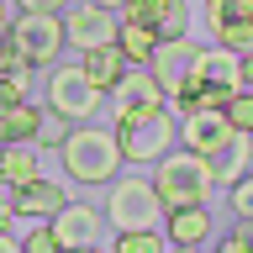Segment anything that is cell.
<instances>
[{
    "instance_id": "6da1fadb",
    "label": "cell",
    "mask_w": 253,
    "mask_h": 253,
    "mask_svg": "<svg viewBox=\"0 0 253 253\" xmlns=\"http://www.w3.org/2000/svg\"><path fill=\"white\" fill-rule=\"evenodd\" d=\"M63 169L69 179L79 185H111L116 174H122V137H116V126H90V122H74V132L63 137Z\"/></svg>"
},
{
    "instance_id": "7a4b0ae2",
    "label": "cell",
    "mask_w": 253,
    "mask_h": 253,
    "mask_svg": "<svg viewBox=\"0 0 253 253\" xmlns=\"http://www.w3.org/2000/svg\"><path fill=\"white\" fill-rule=\"evenodd\" d=\"M153 185H158V195H164V211H169V206H206L211 190H216V179H211V158L195 153V148H185V142H174L169 153L158 158Z\"/></svg>"
},
{
    "instance_id": "3957f363",
    "label": "cell",
    "mask_w": 253,
    "mask_h": 253,
    "mask_svg": "<svg viewBox=\"0 0 253 253\" xmlns=\"http://www.w3.org/2000/svg\"><path fill=\"white\" fill-rule=\"evenodd\" d=\"M164 221V195L153 179L142 174H116L106 185V227L111 232H132V227H158Z\"/></svg>"
},
{
    "instance_id": "277c9868",
    "label": "cell",
    "mask_w": 253,
    "mask_h": 253,
    "mask_svg": "<svg viewBox=\"0 0 253 253\" xmlns=\"http://www.w3.org/2000/svg\"><path fill=\"white\" fill-rule=\"evenodd\" d=\"M116 137H122V158L126 164H158V158L179 142V116H174L169 106L142 111V116L116 122Z\"/></svg>"
},
{
    "instance_id": "5b68a950",
    "label": "cell",
    "mask_w": 253,
    "mask_h": 253,
    "mask_svg": "<svg viewBox=\"0 0 253 253\" xmlns=\"http://www.w3.org/2000/svg\"><path fill=\"white\" fill-rule=\"evenodd\" d=\"M47 111L69 122H95L106 111V90L84 74V63H53L47 69Z\"/></svg>"
},
{
    "instance_id": "8992f818",
    "label": "cell",
    "mask_w": 253,
    "mask_h": 253,
    "mask_svg": "<svg viewBox=\"0 0 253 253\" xmlns=\"http://www.w3.org/2000/svg\"><path fill=\"white\" fill-rule=\"evenodd\" d=\"M5 37L16 42V53H21L32 69H53L58 53L69 47V37H63V16H47V11H21V16H11Z\"/></svg>"
},
{
    "instance_id": "52a82bcc",
    "label": "cell",
    "mask_w": 253,
    "mask_h": 253,
    "mask_svg": "<svg viewBox=\"0 0 253 253\" xmlns=\"http://www.w3.org/2000/svg\"><path fill=\"white\" fill-rule=\"evenodd\" d=\"M63 37H69V47H100V42H116L122 37V11H106V5H95V0H84V5H69L63 11Z\"/></svg>"
},
{
    "instance_id": "ba28073f",
    "label": "cell",
    "mask_w": 253,
    "mask_h": 253,
    "mask_svg": "<svg viewBox=\"0 0 253 253\" xmlns=\"http://www.w3.org/2000/svg\"><path fill=\"white\" fill-rule=\"evenodd\" d=\"M106 106H111V116H116V122H126V116H142V111L169 106V90L153 79V69H132V63H126L122 84L106 95Z\"/></svg>"
},
{
    "instance_id": "9c48e42d",
    "label": "cell",
    "mask_w": 253,
    "mask_h": 253,
    "mask_svg": "<svg viewBox=\"0 0 253 253\" xmlns=\"http://www.w3.org/2000/svg\"><path fill=\"white\" fill-rule=\"evenodd\" d=\"M53 237H58V248H95L106 237V206L63 201V211L53 216Z\"/></svg>"
},
{
    "instance_id": "30bf717a",
    "label": "cell",
    "mask_w": 253,
    "mask_h": 253,
    "mask_svg": "<svg viewBox=\"0 0 253 253\" xmlns=\"http://www.w3.org/2000/svg\"><path fill=\"white\" fill-rule=\"evenodd\" d=\"M190 79L195 84H216V90H243V53L232 47H195V58H190Z\"/></svg>"
},
{
    "instance_id": "8fae6325",
    "label": "cell",
    "mask_w": 253,
    "mask_h": 253,
    "mask_svg": "<svg viewBox=\"0 0 253 253\" xmlns=\"http://www.w3.org/2000/svg\"><path fill=\"white\" fill-rule=\"evenodd\" d=\"M232 137H237V126L227 122V111H195V116H179V142L195 148V153H206V158H216Z\"/></svg>"
},
{
    "instance_id": "7c38bea8",
    "label": "cell",
    "mask_w": 253,
    "mask_h": 253,
    "mask_svg": "<svg viewBox=\"0 0 253 253\" xmlns=\"http://www.w3.org/2000/svg\"><path fill=\"white\" fill-rule=\"evenodd\" d=\"M122 21H142V27H153L158 37L169 42V37H185L190 5H185V0H126V5H122Z\"/></svg>"
},
{
    "instance_id": "4fadbf2b",
    "label": "cell",
    "mask_w": 253,
    "mask_h": 253,
    "mask_svg": "<svg viewBox=\"0 0 253 253\" xmlns=\"http://www.w3.org/2000/svg\"><path fill=\"white\" fill-rule=\"evenodd\" d=\"M164 221H169L164 237H169L174 248H201L206 237H211V201L206 206H169Z\"/></svg>"
},
{
    "instance_id": "5bb4252c",
    "label": "cell",
    "mask_w": 253,
    "mask_h": 253,
    "mask_svg": "<svg viewBox=\"0 0 253 253\" xmlns=\"http://www.w3.org/2000/svg\"><path fill=\"white\" fill-rule=\"evenodd\" d=\"M63 201H69V195H63L53 179H32V185H21V190L11 195L16 216H32V221H53V216L63 211Z\"/></svg>"
},
{
    "instance_id": "9a60e30c",
    "label": "cell",
    "mask_w": 253,
    "mask_h": 253,
    "mask_svg": "<svg viewBox=\"0 0 253 253\" xmlns=\"http://www.w3.org/2000/svg\"><path fill=\"white\" fill-rule=\"evenodd\" d=\"M190 58H195V42H185V37H169V42H158V47H153V63H148V69H153V79L174 95V90H179V79L190 74Z\"/></svg>"
},
{
    "instance_id": "2e32d148",
    "label": "cell",
    "mask_w": 253,
    "mask_h": 253,
    "mask_svg": "<svg viewBox=\"0 0 253 253\" xmlns=\"http://www.w3.org/2000/svg\"><path fill=\"white\" fill-rule=\"evenodd\" d=\"M79 63H84V74L100 84V90H116L122 84V74H126V53H122V42H100V47H84L79 53Z\"/></svg>"
},
{
    "instance_id": "e0dca14e",
    "label": "cell",
    "mask_w": 253,
    "mask_h": 253,
    "mask_svg": "<svg viewBox=\"0 0 253 253\" xmlns=\"http://www.w3.org/2000/svg\"><path fill=\"white\" fill-rule=\"evenodd\" d=\"M248 169H253V137H248V132H237V137L211 158V179H216V190H227L232 179H243Z\"/></svg>"
},
{
    "instance_id": "ac0fdd59",
    "label": "cell",
    "mask_w": 253,
    "mask_h": 253,
    "mask_svg": "<svg viewBox=\"0 0 253 253\" xmlns=\"http://www.w3.org/2000/svg\"><path fill=\"white\" fill-rule=\"evenodd\" d=\"M32 179H42V164L32 153V142H5V153H0V185H32Z\"/></svg>"
},
{
    "instance_id": "d6986e66",
    "label": "cell",
    "mask_w": 253,
    "mask_h": 253,
    "mask_svg": "<svg viewBox=\"0 0 253 253\" xmlns=\"http://www.w3.org/2000/svg\"><path fill=\"white\" fill-rule=\"evenodd\" d=\"M37 126H42V111L32 106V100L0 106V137L5 142H37Z\"/></svg>"
},
{
    "instance_id": "ffe728a7",
    "label": "cell",
    "mask_w": 253,
    "mask_h": 253,
    "mask_svg": "<svg viewBox=\"0 0 253 253\" xmlns=\"http://www.w3.org/2000/svg\"><path fill=\"white\" fill-rule=\"evenodd\" d=\"M116 42H122L132 69H148V63H153V47L164 42V37H158L153 27H142V21H122V37H116Z\"/></svg>"
},
{
    "instance_id": "44dd1931",
    "label": "cell",
    "mask_w": 253,
    "mask_h": 253,
    "mask_svg": "<svg viewBox=\"0 0 253 253\" xmlns=\"http://www.w3.org/2000/svg\"><path fill=\"white\" fill-rule=\"evenodd\" d=\"M169 237L158 227H132V232H116V253H164Z\"/></svg>"
},
{
    "instance_id": "7402d4cb",
    "label": "cell",
    "mask_w": 253,
    "mask_h": 253,
    "mask_svg": "<svg viewBox=\"0 0 253 253\" xmlns=\"http://www.w3.org/2000/svg\"><path fill=\"white\" fill-rule=\"evenodd\" d=\"M211 42L232 53H253V21H211Z\"/></svg>"
},
{
    "instance_id": "603a6c76",
    "label": "cell",
    "mask_w": 253,
    "mask_h": 253,
    "mask_svg": "<svg viewBox=\"0 0 253 253\" xmlns=\"http://www.w3.org/2000/svg\"><path fill=\"white\" fill-rule=\"evenodd\" d=\"M221 111H227V122H232L237 132H248V137H253V84H243V90H232Z\"/></svg>"
},
{
    "instance_id": "cb8c5ba5",
    "label": "cell",
    "mask_w": 253,
    "mask_h": 253,
    "mask_svg": "<svg viewBox=\"0 0 253 253\" xmlns=\"http://www.w3.org/2000/svg\"><path fill=\"white\" fill-rule=\"evenodd\" d=\"M32 74L37 69H16V74H0V106H16V100H27V90H32Z\"/></svg>"
},
{
    "instance_id": "d4e9b609",
    "label": "cell",
    "mask_w": 253,
    "mask_h": 253,
    "mask_svg": "<svg viewBox=\"0 0 253 253\" xmlns=\"http://www.w3.org/2000/svg\"><path fill=\"white\" fill-rule=\"evenodd\" d=\"M74 132V122L69 116H58V111H42V126H37V142L42 148H63V137Z\"/></svg>"
},
{
    "instance_id": "484cf974",
    "label": "cell",
    "mask_w": 253,
    "mask_h": 253,
    "mask_svg": "<svg viewBox=\"0 0 253 253\" xmlns=\"http://www.w3.org/2000/svg\"><path fill=\"white\" fill-rule=\"evenodd\" d=\"M211 21H253V0H206Z\"/></svg>"
},
{
    "instance_id": "4316f807",
    "label": "cell",
    "mask_w": 253,
    "mask_h": 253,
    "mask_svg": "<svg viewBox=\"0 0 253 253\" xmlns=\"http://www.w3.org/2000/svg\"><path fill=\"white\" fill-rule=\"evenodd\" d=\"M227 195H232V216H253V169L243 174V179H232Z\"/></svg>"
},
{
    "instance_id": "83f0119b",
    "label": "cell",
    "mask_w": 253,
    "mask_h": 253,
    "mask_svg": "<svg viewBox=\"0 0 253 253\" xmlns=\"http://www.w3.org/2000/svg\"><path fill=\"white\" fill-rule=\"evenodd\" d=\"M58 248V237H53V221H37L27 237H21V253H53Z\"/></svg>"
},
{
    "instance_id": "f1b7e54d",
    "label": "cell",
    "mask_w": 253,
    "mask_h": 253,
    "mask_svg": "<svg viewBox=\"0 0 253 253\" xmlns=\"http://www.w3.org/2000/svg\"><path fill=\"white\" fill-rule=\"evenodd\" d=\"M221 248L227 253H253V216H237V227L221 237Z\"/></svg>"
},
{
    "instance_id": "f546056e",
    "label": "cell",
    "mask_w": 253,
    "mask_h": 253,
    "mask_svg": "<svg viewBox=\"0 0 253 253\" xmlns=\"http://www.w3.org/2000/svg\"><path fill=\"white\" fill-rule=\"evenodd\" d=\"M16 69H27V58L16 53L11 37H0V74H16Z\"/></svg>"
},
{
    "instance_id": "4dcf8cb0",
    "label": "cell",
    "mask_w": 253,
    "mask_h": 253,
    "mask_svg": "<svg viewBox=\"0 0 253 253\" xmlns=\"http://www.w3.org/2000/svg\"><path fill=\"white\" fill-rule=\"evenodd\" d=\"M21 11H47V16H63L69 11V0H16Z\"/></svg>"
},
{
    "instance_id": "1f68e13d",
    "label": "cell",
    "mask_w": 253,
    "mask_h": 253,
    "mask_svg": "<svg viewBox=\"0 0 253 253\" xmlns=\"http://www.w3.org/2000/svg\"><path fill=\"white\" fill-rule=\"evenodd\" d=\"M0 253H21V237H11V227H0Z\"/></svg>"
},
{
    "instance_id": "d6a6232c",
    "label": "cell",
    "mask_w": 253,
    "mask_h": 253,
    "mask_svg": "<svg viewBox=\"0 0 253 253\" xmlns=\"http://www.w3.org/2000/svg\"><path fill=\"white\" fill-rule=\"evenodd\" d=\"M11 216H16V206L5 201V195H0V227H11Z\"/></svg>"
},
{
    "instance_id": "836d02e7",
    "label": "cell",
    "mask_w": 253,
    "mask_h": 253,
    "mask_svg": "<svg viewBox=\"0 0 253 253\" xmlns=\"http://www.w3.org/2000/svg\"><path fill=\"white\" fill-rule=\"evenodd\" d=\"M243 84H253V53H243Z\"/></svg>"
},
{
    "instance_id": "e575fe53",
    "label": "cell",
    "mask_w": 253,
    "mask_h": 253,
    "mask_svg": "<svg viewBox=\"0 0 253 253\" xmlns=\"http://www.w3.org/2000/svg\"><path fill=\"white\" fill-rule=\"evenodd\" d=\"M5 27H11V11H5V0H0V37H5Z\"/></svg>"
},
{
    "instance_id": "d590c367",
    "label": "cell",
    "mask_w": 253,
    "mask_h": 253,
    "mask_svg": "<svg viewBox=\"0 0 253 253\" xmlns=\"http://www.w3.org/2000/svg\"><path fill=\"white\" fill-rule=\"evenodd\" d=\"M95 5H106V11H122V5H126V0H95Z\"/></svg>"
},
{
    "instance_id": "8d00e7d4",
    "label": "cell",
    "mask_w": 253,
    "mask_h": 253,
    "mask_svg": "<svg viewBox=\"0 0 253 253\" xmlns=\"http://www.w3.org/2000/svg\"><path fill=\"white\" fill-rule=\"evenodd\" d=\"M0 153H5V137H0Z\"/></svg>"
}]
</instances>
